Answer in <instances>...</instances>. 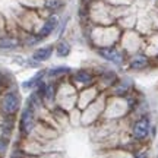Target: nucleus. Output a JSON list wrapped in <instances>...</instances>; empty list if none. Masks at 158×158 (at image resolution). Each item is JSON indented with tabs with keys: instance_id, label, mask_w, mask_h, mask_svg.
Instances as JSON below:
<instances>
[{
	"instance_id": "nucleus-1",
	"label": "nucleus",
	"mask_w": 158,
	"mask_h": 158,
	"mask_svg": "<svg viewBox=\"0 0 158 158\" xmlns=\"http://www.w3.org/2000/svg\"><path fill=\"white\" fill-rule=\"evenodd\" d=\"M151 130V120L148 116H141L132 124V135L136 141H143L147 139Z\"/></svg>"
},
{
	"instance_id": "nucleus-2",
	"label": "nucleus",
	"mask_w": 158,
	"mask_h": 158,
	"mask_svg": "<svg viewBox=\"0 0 158 158\" xmlns=\"http://www.w3.org/2000/svg\"><path fill=\"white\" fill-rule=\"evenodd\" d=\"M19 106H21L19 97L16 94H13V92H9L2 98V111L7 114V116L16 114L18 110H19Z\"/></svg>"
},
{
	"instance_id": "nucleus-3",
	"label": "nucleus",
	"mask_w": 158,
	"mask_h": 158,
	"mask_svg": "<svg viewBox=\"0 0 158 158\" xmlns=\"http://www.w3.org/2000/svg\"><path fill=\"white\" fill-rule=\"evenodd\" d=\"M34 127V111H32V108L31 106L23 108L22 114H21V124H19V130H21V133L22 135H29L31 133V130Z\"/></svg>"
},
{
	"instance_id": "nucleus-4",
	"label": "nucleus",
	"mask_w": 158,
	"mask_h": 158,
	"mask_svg": "<svg viewBox=\"0 0 158 158\" xmlns=\"http://www.w3.org/2000/svg\"><path fill=\"white\" fill-rule=\"evenodd\" d=\"M98 54L106 59L108 62L116 63V64H120L123 62V53L120 50H117L116 47H104V48H100L98 50Z\"/></svg>"
},
{
	"instance_id": "nucleus-5",
	"label": "nucleus",
	"mask_w": 158,
	"mask_h": 158,
	"mask_svg": "<svg viewBox=\"0 0 158 158\" xmlns=\"http://www.w3.org/2000/svg\"><path fill=\"white\" fill-rule=\"evenodd\" d=\"M149 64V59L145 54H135L129 59V68L132 70H142Z\"/></svg>"
},
{
	"instance_id": "nucleus-6",
	"label": "nucleus",
	"mask_w": 158,
	"mask_h": 158,
	"mask_svg": "<svg viewBox=\"0 0 158 158\" xmlns=\"http://www.w3.org/2000/svg\"><path fill=\"white\" fill-rule=\"evenodd\" d=\"M57 18L56 16H51V18H48L47 21L44 22V25H43V28H41V31H40V35H38V40L40 38H45V37H48V35L56 29V27H57Z\"/></svg>"
},
{
	"instance_id": "nucleus-7",
	"label": "nucleus",
	"mask_w": 158,
	"mask_h": 158,
	"mask_svg": "<svg viewBox=\"0 0 158 158\" xmlns=\"http://www.w3.org/2000/svg\"><path fill=\"white\" fill-rule=\"evenodd\" d=\"M53 54V47L51 45H45V47H41L38 50L34 51V54H32V59L37 60V62H45V60H48Z\"/></svg>"
},
{
	"instance_id": "nucleus-8",
	"label": "nucleus",
	"mask_w": 158,
	"mask_h": 158,
	"mask_svg": "<svg viewBox=\"0 0 158 158\" xmlns=\"http://www.w3.org/2000/svg\"><path fill=\"white\" fill-rule=\"evenodd\" d=\"M73 79L76 82H79V84L88 85L94 81V75L91 73V72H88V70H84V69H82V70H78V72L75 73Z\"/></svg>"
},
{
	"instance_id": "nucleus-9",
	"label": "nucleus",
	"mask_w": 158,
	"mask_h": 158,
	"mask_svg": "<svg viewBox=\"0 0 158 158\" xmlns=\"http://www.w3.org/2000/svg\"><path fill=\"white\" fill-rule=\"evenodd\" d=\"M18 45V41L12 37H0V48H15Z\"/></svg>"
},
{
	"instance_id": "nucleus-10",
	"label": "nucleus",
	"mask_w": 158,
	"mask_h": 158,
	"mask_svg": "<svg viewBox=\"0 0 158 158\" xmlns=\"http://www.w3.org/2000/svg\"><path fill=\"white\" fill-rule=\"evenodd\" d=\"M54 95H56V89H54V85L48 84L44 86V92H43V100L51 102L54 100Z\"/></svg>"
},
{
	"instance_id": "nucleus-11",
	"label": "nucleus",
	"mask_w": 158,
	"mask_h": 158,
	"mask_svg": "<svg viewBox=\"0 0 158 158\" xmlns=\"http://www.w3.org/2000/svg\"><path fill=\"white\" fill-rule=\"evenodd\" d=\"M56 51L60 57H66L69 53H70V45H69V43H66V41H60V43L56 45Z\"/></svg>"
},
{
	"instance_id": "nucleus-12",
	"label": "nucleus",
	"mask_w": 158,
	"mask_h": 158,
	"mask_svg": "<svg viewBox=\"0 0 158 158\" xmlns=\"http://www.w3.org/2000/svg\"><path fill=\"white\" fill-rule=\"evenodd\" d=\"M69 72V68H56V69H51V70H48V75H50L51 78H54V76H59V75L62 73H68Z\"/></svg>"
},
{
	"instance_id": "nucleus-13",
	"label": "nucleus",
	"mask_w": 158,
	"mask_h": 158,
	"mask_svg": "<svg viewBox=\"0 0 158 158\" xmlns=\"http://www.w3.org/2000/svg\"><path fill=\"white\" fill-rule=\"evenodd\" d=\"M60 6V0H45V7L48 9H57Z\"/></svg>"
},
{
	"instance_id": "nucleus-14",
	"label": "nucleus",
	"mask_w": 158,
	"mask_h": 158,
	"mask_svg": "<svg viewBox=\"0 0 158 158\" xmlns=\"http://www.w3.org/2000/svg\"><path fill=\"white\" fill-rule=\"evenodd\" d=\"M6 148H7V142L0 138V155H3L6 152Z\"/></svg>"
},
{
	"instance_id": "nucleus-15",
	"label": "nucleus",
	"mask_w": 158,
	"mask_h": 158,
	"mask_svg": "<svg viewBox=\"0 0 158 158\" xmlns=\"http://www.w3.org/2000/svg\"><path fill=\"white\" fill-rule=\"evenodd\" d=\"M12 158H23V157L21 155V152H15L13 155H12Z\"/></svg>"
},
{
	"instance_id": "nucleus-16",
	"label": "nucleus",
	"mask_w": 158,
	"mask_h": 158,
	"mask_svg": "<svg viewBox=\"0 0 158 158\" xmlns=\"http://www.w3.org/2000/svg\"><path fill=\"white\" fill-rule=\"evenodd\" d=\"M136 158H148V155H147L145 152H143V154H139V155H138Z\"/></svg>"
}]
</instances>
